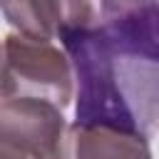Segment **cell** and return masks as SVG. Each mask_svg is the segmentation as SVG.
<instances>
[{"instance_id": "52a82bcc", "label": "cell", "mask_w": 159, "mask_h": 159, "mask_svg": "<svg viewBox=\"0 0 159 159\" xmlns=\"http://www.w3.org/2000/svg\"><path fill=\"white\" fill-rule=\"evenodd\" d=\"M149 2H159V0H102V15H117V12H127Z\"/></svg>"}, {"instance_id": "8992f818", "label": "cell", "mask_w": 159, "mask_h": 159, "mask_svg": "<svg viewBox=\"0 0 159 159\" xmlns=\"http://www.w3.org/2000/svg\"><path fill=\"white\" fill-rule=\"evenodd\" d=\"M0 159H42V157L35 154L30 147L20 144L17 139L0 134Z\"/></svg>"}, {"instance_id": "ba28073f", "label": "cell", "mask_w": 159, "mask_h": 159, "mask_svg": "<svg viewBox=\"0 0 159 159\" xmlns=\"http://www.w3.org/2000/svg\"><path fill=\"white\" fill-rule=\"evenodd\" d=\"M0 67H2V47H0Z\"/></svg>"}, {"instance_id": "277c9868", "label": "cell", "mask_w": 159, "mask_h": 159, "mask_svg": "<svg viewBox=\"0 0 159 159\" xmlns=\"http://www.w3.org/2000/svg\"><path fill=\"white\" fill-rule=\"evenodd\" d=\"M0 12L20 35L40 40L60 37L65 30L94 20L89 0H0Z\"/></svg>"}, {"instance_id": "6da1fadb", "label": "cell", "mask_w": 159, "mask_h": 159, "mask_svg": "<svg viewBox=\"0 0 159 159\" xmlns=\"http://www.w3.org/2000/svg\"><path fill=\"white\" fill-rule=\"evenodd\" d=\"M97 27L114 97L149 137L159 129V2L102 15Z\"/></svg>"}, {"instance_id": "7a4b0ae2", "label": "cell", "mask_w": 159, "mask_h": 159, "mask_svg": "<svg viewBox=\"0 0 159 159\" xmlns=\"http://www.w3.org/2000/svg\"><path fill=\"white\" fill-rule=\"evenodd\" d=\"M0 97H35L67 107L72 99V65L67 52L30 35H7L2 45Z\"/></svg>"}, {"instance_id": "3957f363", "label": "cell", "mask_w": 159, "mask_h": 159, "mask_svg": "<svg viewBox=\"0 0 159 159\" xmlns=\"http://www.w3.org/2000/svg\"><path fill=\"white\" fill-rule=\"evenodd\" d=\"M0 134L17 139L42 159L70 157V127L62 107L35 97H7L0 102Z\"/></svg>"}, {"instance_id": "5b68a950", "label": "cell", "mask_w": 159, "mask_h": 159, "mask_svg": "<svg viewBox=\"0 0 159 159\" xmlns=\"http://www.w3.org/2000/svg\"><path fill=\"white\" fill-rule=\"evenodd\" d=\"M72 159H152L144 132L107 124H70Z\"/></svg>"}]
</instances>
